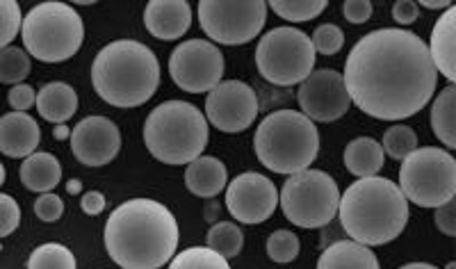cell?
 <instances>
[{
    "label": "cell",
    "mask_w": 456,
    "mask_h": 269,
    "mask_svg": "<svg viewBox=\"0 0 456 269\" xmlns=\"http://www.w3.org/2000/svg\"><path fill=\"white\" fill-rule=\"evenodd\" d=\"M342 80L361 112L381 121H402L429 103L438 71L415 32L381 28L354 44Z\"/></svg>",
    "instance_id": "obj_1"
},
{
    "label": "cell",
    "mask_w": 456,
    "mask_h": 269,
    "mask_svg": "<svg viewBox=\"0 0 456 269\" xmlns=\"http://www.w3.org/2000/svg\"><path fill=\"white\" fill-rule=\"evenodd\" d=\"M105 249L121 269H160L176 256L178 222L153 199H130L105 222Z\"/></svg>",
    "instance_id": "obj_2"
},
{
    "label": "cell",
    "mask_w": 456,
    "mask_h": 269,
    "mask_svg": "<svg viewBox=\"0 0 456 269\" xmlns=\"http://www.w3.org/2000/svg\"><path fill=\"white\" fill-rule=\"evenodd\" d=\"M409 201L397 183L381 176L358 178L340 194L338 217L345 233L365 247H381L402 235L409 224Z\"/></svg>",
    "instance_id": "obj_3"
},
{
    "label": "cell",
    "mask_w": 456,
    "mask_h": 269,
    "mask_svg": "<svg viewBox=\"0 0 456 269\" xmlns=\"http://www.w3.org/2000/svg\"><path fill=\"white\" fill-rule=\"evenodd\" d=\"M92 85L114 108H140L160 85L156 53L135 39H117L101 48L92 64Z\"/></svg>",
    "instance_id": "obj_4"
},
{
    "label": "cell",
    "mask_w": 456,
    "mask_h": 269,
    "mask_svg": "<svg viewBox=\"0 0 456 269\" xmlns=\"http://www.w3.org/2000/svg\"><path fill=\"white\" fill-rule=\"evenodd\" d=\"M256 158L274 174H299L311 169L320 153V133L308 117L297 110H276L256 128Z\"/></svg>",
    "instance_id": "obj_5"
},
{
    "label": "cell",
    "mask_w": 456,
    "mask_h": 269,
    "mask_svg": "<svg viewBox=\"0 0 456 269\" xmlns=\"http://www.w3.org/2000/svg\"><path fill=\"white\" fill-rule=\"evenodd\" d=\"M144 144L162 165H190L208 146L206 114L185 101H165L146 117Z\"/></svg>",
    "instance_id": "obj_6"
},
{
    "label": "cell",
    "mask_w": 456,
    "mask_h": 269,
    "mask_svg": "<svg viewBox=\"0 0 456 269\" xmlns=\"http://www.w3.org/2000/svg\"><path fill=\"white\" fill-rule=\"evenodd\" d=\"M23 51L39 62H67L85 39L83 19L67 3H42L21 23Z\"/></svg>",
    "instance_id": "obj_7"
},
{
    "label": "cell",
    "mask_w": 456,
    "mask_h": 269,
    "mask_svg": "<svg viewBox=\"0 0 456 269\" xmlns=\"http://www.w3.org/2000/svg\"><path fill=\"white\" fill-rule=\"evenodd\" d=\"M399 190L406 201L420 208H438L456 194V160L450 151L422 146L399 167Z\"/></svg>",
    "instance_id": "obj_8"
},
{
    "label": "cell",
    "mask_w": 456,
    "mask_h": 269,
    "mask_svg": "<svg viewBox=\"0 0 456 269\" xmlns=\"http://www.w3.org/2000/svg\"><path fill=\"white\" fill-rule=\"evenodd\" d=\"M315 48L311 37L292 26L274 28L256 48V67L267 83L276 87L301 85L315 67Z\"/></svg>",
    "instance_id": "obj_9"
},
{
    "label": "cell",
    "mask_w": 456,
    "mask_h": 269,
    "mask_svg": "<svg viewBox=\"0 0 456 269\" xmlns=\"http://www.w3.org/2000/svg\"><path fill=\"white\" fill-rule=\"evenodd\" d=\"M279 203L285 219L295 226L324 228L338 217L340 190L327 171L304 169L283 183Z\"/></svg>",
    "instance_id": "obj_10"
},
{
    "label": "cell",
    "mask_w": 456,
    "mask_h": 269,
    "mask_svg": "<svg viewBox=\"0 0 456 269\" xmlns=\"http://www.w3.org/2000/svg\"><path fill=\"white\" fill-rule=\"evenodd\" d=\"M267 21V3L263 0H201L199 23L213 42L224 46H242L260 35Z\"/></svg>",
    "instance_id": "obj_11"
},
{
    "label": "cell",
    "mask_w": 456,
    "mask_h": 269,
    "mask_svg": "<svg viewBox=\"0 0 456 269\" xmlns=\"http://www.w3.org/2000/svg\"><path fill=\"white\" fill-rule=\"evenodd\" d=\"M171 80L187 94L213 92L224 76V55L213 42L187 39L169 57Z\"/></svg>",
    "instance_id": "obj_12"
},
{
    "label": "cell",
    "mask_w": 456,
    "mask_h": 269,
    "mask_svg": "<svg viewBox=\"0 0 456 269\" xmlns=\"http://www.w3.org/2000/svg\"><path fill=\"white\" fill-rule=\"evenodd\" d=\"M256 89L242 80H222L206 99V121L222 133H242L258 117Z\"/></svg>",
    "instance_id": "obj_13"
},
{
    "label": "cell",
    "mask_w": 456,
    "mask_h": 269,
    "mask_svg": "<svg viewBox=\"0 0 456 269\" xmlns=\"http://www.w3.org/2000/svg\"><path fill=\"white\" fill-rule=\"evenodd\" d=\"M297 101L301 105V114L315 124H331L340 117L347 114L352 108V99H349L342 73L331 71V69H320L313 71L304 83H301L299 92H297Z\"/></svg>",
    "instance_id": "obj_14"
},
{
    "label": "cell",
    "mask_w": 456,
    "mask_h": 269,
    "mask_svg": "<svg viewBox=\"0 0 456 269\" xmlns=\"http://www.w3.org/2000/svg\"><path fill=\"white\" fill-rule=\"evenodd\" d=\"M279 206V190L274 181L256 171H244L226 185V208L240 224H263Z\"/></svg>",
    "instance_id": "obj_15"
},
{
    "label": "cell",
    "mask_w": 456,
    "mask_h": 269,
    "mask_svg": "<svg viewBox=\"0 0 456 269\" xmlns=\"http://www.w3.org/2000/svg\"><path fill=\"white\" fill-rule=\"evenodd\" d=\"M71 153L85 167H103L117 158L121 149V133L108 117H85L71 130Z\"/></svg>",
    "instance_id": "obj_16"
},
{
    "label": "cell",
    "mask_w": 456,
    "mask_h": 269,
    "mask_svg": "<svg viewBox=\"0 0 456 269\" xmlns=\"http://www.w3.org/2000/svg\"><path fill=\"white\" fill-rule=\"evenodd\" d=\"M144 26L162 42L181 39L192 26V7L185 0H151L144 10Z\"/></svg>",
    "instance_id": "obj_17"
},
{
    "label": "cell",
    "mask_w": 456,
    "mask_h": 269,
    "mask_svg": "<svg viewBox=\"0 0 456 269\" xmlns=\"http://www.w3.org/2000/svg\"><path fill=\"white\" fill-rule=\"evenodd\" d=\"M42 142V128L28 112H10L0 117V153L7 158L32 156Z\"/></svg>",
    "instance_id": "obj_18"
},
{
    "label": "cell",
    "mask_w": 456,
    "mask_h": 269,
    "mask_svg": "<svg viewBox=\"0 0 456 269\" xmlns=\"http://www.w3.org/2000/svg\"><path fill=\"white\" fill-rule=\"evenodd\" d=\"M454 35H456V7H447L445 14L438 19L434 26L429 42V55L436 71L441 73L447 83L454 85L456 78V51H454Z\"/></svg>",
    "instance_id": "obj_19"
},
{
    "label": "cell",
    "mask_w": 456,
    "mask_h": 269,
    "mask_svg": "<svg viewBox=\"0 0 456 269\" xmlns=\"http://www.w3.org/2000/svg\"><path fill=\"white\" fill-rule=\"evenodd\" d=\"M228 185V171L222 160L213 156H199L187 165L185 187L199 199H213Z\"/></svg>",
    "instance_id": "obj_20"
},
{
    "label": "cell",
    "mask_w": 456,
    "mask_h": 269,
    "mask_svg": "<svg viewBox=\"0 0 456 269\" xmlns=\"http://www.w3.org/2000/svg\"><path fill=\"white\" fill-rule=\"evenodd\" d=\"M37 112L51 124H67L78 112V94L67 83H48L37 92Z\"/></svg>",
    "instance_id": "obj_21"
},
{
    "label": "cell",
    "mask_w": 456,
    "mask_h": 269,
    "mask_svg": "<svg viewBox=\"0 0 456 269\" xmlns=\"http://www.w3.org/2000/svg\"><path fill=\"white\" fill-rule=\"evenodd\" d=\"M317 269H379V260L365 244L340 240L322 251Z\"/></svg>",
    "instance_id": "obj_22"
},
{
    "label": "cell",
    "mask_w": 456,
    "mask_h": 269,
    "mask_svg": "<svg viewBox=\"0 0 456 269\" xmlns=\"http://www.w3.org/2000/svg\"><path fill=\"white\" fill-rule=\"evenodd\" d=\"M62 181V165L53 153H32L23 160L21 165V183L30 192H39L46 194L57 187V183Z\"/></svg>",
    "instance_id": "obj_23"
},
{
    "label": "cell",
    "mask_w": 456,
    "mask_h": 269,
    "mask_svg": "<svg viewBox=\"0 0 456 269\" xmlns=\"http://www.w3.org/2000/svg\"><path fill=\"white\" fill-rule=\"evenodd\" d=\"M342 158H345V167L349 174H354L356 178L379 176V171L384 169L386 162L384 149L372 137H356L349 142Z\"/></svg>",
    "instance_id": "obj_24"
},
{
    "label": "cell",
    "mask_w": 456,
    "mask_h": 269,
    "mask_svg": "<svg viewBox=\"0 0 456 269\" xmlns=\"http://www.w3.org/2000/svg\"><path fill=\"white\" fill-rule=\"evenodd\" d=\"M456 87L447 85L438 96H436L434 105H431V130L438 137V142L447 146V149H456Z\"/></svg>",
    "instance_id": "obj_25"
},
{
    "label": "cell",
    "mask_w": 456,
    "mask_h": 269,
    "mask_svg": "<svg viewBox=\"0 0 456 269\" xmlns=\"http://www.w3.org/2000/svg\"><path fill=\"white\" fill-rule=\"evenodd\" d=\"M208 249L217 251L222 258H235L244 247V233L242 228L233 222H219L215 224L206 235Z\"/></svg>",
    "instance_id": "obj_26"
},
{
    "label": "cell",
    "mask_w": 456,
    "mask_h": 269,
    "mask_svg": "<svg viewBox=\"0 0 456 269\" xmlns=\"http://www.w3.org/2000/svg\"><path fill=\"white\" fill-rule=\"evenodd\" d=\"M28 269H78V260L64 244L48 242L32 251L28 258Z\"/></svg>",
    "instance_id": "obj_27"
},
{
    "label": "cell",
    "mask_w": 456,
    "mask_h": 269,
    "mask_svg": "<svg viewBox=\"0 0 456 269\" xmlns=\"http://www.w3.org/2000/svg\"><path fill=\"white\" fill-rule=\"evenodd\" d=\"M267 7L274 10V14L285 21L304 23L313 21L327 10V0H272Z\"/></svg>",
    "instance_id": "obj_28"
},
{
    "label": "cell",
    "mask_w": 456,
    "mask_h": 269,
    "mask_svg": "<svg viewBox=\"0 0 456 269\" xmlns=\"http://www.w3.org/2000/svg\"><path fill=\"white\" fill-rule=\"evenodd\" d=\"M169 269H231V265L213 249L190 247L169 260Z\"/></svg>",
    "instance_id": "obj_29"
},
{
    "label": "cell",
    "mask_w": 456,
    "mask_h": 269,
    "mask_svg": "<svg viewBox=\"0 0 456 269\" xmlns=\"http://www.w3.org/2000/svg\"><path fill=\"white\" fill-rule=\"evenodd\" d=\"M379 144H381L386 156L402 162L406 156H411L418 149V134H415V130L411 126L395 124L386 130L384 142H379Z\"/></svg>",
    "instance_id": "obj_30"
},
{
    "label": "cell",
    "mask_w": 456,
    "mask_h": 269,
    "mask_svg": "<svg viewBox=\"0 0 456 269\" xmlns=\"http://www.w3.org/2000/svg\"><path fill=\"white\" fill-rule=\"evenodd\" d=\"M30 76V57L23 48L7 46L0 51V83L21 85Z\"/></svg>",
    "instance_id": "obj_31"
},
{
    "label": "cell",
    "mask_w": 456,
    "mask_h": 269,
    "mask_svg": "<svg viewBox=\"0 0 456 269\" xmlns=\"http://www.w3.org/2000/svg\"><path fill=\"white\" fill-rule=\"evenodd\" d=\"M299 249H301V242L299 238H297L292 231H276V233H272L270 238H267V256H270L274 263H292V260L299 256Z\"/></svg>",
    "instance_id": "obj_32"
},
{
    "label": "cell",
    "mask_w": 456,
    "mask_h": 269,
    "mask_svg": "<svg viewBox=\"0 0 456 269\" xmlns=\"http://www.w3.org/2000/svg\"><path fill=\"white\" fill-rule=\"evenodd\" d=\"M21 7L14 0H0V51L10 46L21 32Z\"/></svg>",
    "instance_id": "obj_33"
},
{
    "label": "cell",
    "mask_w": 456,
    "mask_h": 269,
    "mask_svg": "<svg viewBox=\"0 0 456 269\" xmlns=\"http://www.w3.org/2000/svg\"><path fill=\"white\" fill-rule=\"evenodd\" d=\"M311 44L315 48V53H322V55H336L338 51H342L345 46V32L340 30L333 23H324V26L315 28L311 37Z\"/></svg>",
    "instance_id": "obj_34"
},
{
    "label": "cell",
    "mask_w": 456,
    "mask_h": 269,
    "mask_svg": "<svg viewBox=\"0 0 456 269\" xmlns=\"http://www.w3.org/2000/svg\"><path fill=\"white\" fill-rule=\"evenodd\" d=\"M21 224V208L14 201V197L0 192V238H7Z\"/></svg>",
    "instance_id": "obj_35"
},
{
    "label": "cell",
    "mask_w": 456,
    "mask_h": 269,
    "mask_svg": "<svg viewBox=\"0 0 456 269\" xmlns=\"http://www.w3.org/2000/svg\"><path fill=\"white\" fill-rule=\"evenodd\" d=\"M35 215L46 224L57 222L64 215V201L53 192H46L35 201Z\"/></svg>",
    "instance_id": "obj_36"
},
{
    "label": "cell",
    "mask_w": 456,
    "mask_h": 269,
    "mask_svg": "<svg viewBox=\"0 0 456 269\" xmlns=\"http://www.w3.org/2000/svg\"><path fill=\"white\" fill-rule=\"evenodd\" d=\"M7 103H10L14 112H26V110H30L37 103V92L26 83L14 85L10 94H7Z\"/></svg>",
    "instance_id": "obj_37"
},
{
    "label": "cell",
    "mask_w": 456,
    "mask_h": 269,
    "mask_svg": "<svg viewBox=\"0 0 456 269\" xmlns=\"http://www.w3.org/2000/svg\"><path fill=\"white\" fill-rule=\"evenodd\" d=\"M342 16L354 26L368 23L372 19V3L370 0H347L342 5Z\"/></svg>",
    "instance_id": "obj_38"
},
{
    "label": "cell",
    "mask_w": 456,
    "mask_h": 269,
    "mask_svg": "<svg viewBox=\"0 0 456 269\" xmlns=\"http://www.w3.org/2000/svg\"><path fill=\"white\" fill-rule=\"evenodd\" d=\"M436 226L441 231L443 235L447 238H454L456 235V206H454V199H450L447 203L436 208Z\"/></svg>",
    "instance_id": "obj_39"
},
{
    "label": "cell",
    "mask_w": 456,
    "mask_h": 269,
    "mask_svg": "<svg viewBox=\"0 0 456 269\" xmlns=\"http://www.w3.org/2000/svg\"><path fill=\"white\" fill-rule=\"evenodd\" d=\"M418 16H420V7L413 0H399L393 5V19L399 26H411L418 21Z\"/></svg>",
    "instance_id": "obj_40"
},
{
    "label": "cell",
    "mask_w": 456,
    "mask_h": 269,
    "mask_svg": "<svg viewBox=\"0 0 456 269\" xmlns=\"http://www.w3.org/2000/svg\"><path fill=\"white\" fill-rule=\"evenodd\" d=\"M80 208H83V213L89 215V217H96L105 210V197L101 194L99 190H89L85 192L83 199H80Z\"/></svg>",
    "instance_id": "obj_41"
},
{
    "label": "cell",
    "mask_w": 456,
    "mask_h": 269,
    "mask_svg": "<svg viewBox=\"0 0 456 269\" xmlns=\"http://www.w3.org/2000/svg\"><path fill=\"white\" fill-rule=\"evenodd\" d=\"M420 7H427V10H447V7H452V3H447V0H422Z\"/></svg>",
    "instance_id": "obj_42"
},
{
    "label": "cell",
    "mask_w": 456,
    "mask_h": 269,
    "mask_svg": "<svg viewBox=\"0 0 456 269\" xmlns=\"http://www.w3.org/2000/svg\"><path fill=\"white\" fill-rule=\"evenodd\" d=\"M53 137H55V140H69V137H71V128H69L67 124H57L55 128H53Z\"/></svg>",
    "instance_id": "obj_43"
},
{
    "label": "cell",
    "mask_w": 456,
    "mask_h": 269,
    "mask_svg": "<svg viewBox=\"0 0 456 269\" xmlns=\"http://www.w3.org/2000/svg\"><path fill=\"white\" fill-rule=\"evenodd\" d=\"M67 192H69V194H80V192H83V183H80V181H69L67 183Z\"/></svg>",
    "instance_id": "obj_44"
},
{
    "label": "cell",
    "mask_w": 456,
    "mask_h": 269,
    "mask_svg": "<svg viewBox=\"0 0 456 269\" xmlns=\"http://www.w3.org/2000/svg\"><path fill=\"white\" fill-rule=\"evenodd\" d=\"M399 269H438V267H434V265H429V263H409Z\"/></svg>",
    "instance_id": "obj_45"
},
{
    "label": "cell",
    "mask_w": 456,
    "mask_h": 269,
    "mask_svg": "<svg viewBox=\"0 0 456 269\" xmlns=\"http://www.w3.org/2000/svg\"><path fill=\"white\" fill-rule=\"evenodd\" d=\"M5 176H7V171L5 167H3V162H0V187H3V183H5Z\"/></svg>",
    "instance_id": "obj_46"
},
{
    "label": "cell",
    "mask_w": 456,
    "mask_h": 269,
    "mask_svg": "<svg viewBox=\"0 0 456 269\" xmlns=\"http://www.w3.org/2000/svg\"><path fill=\"white\" fill-rule=\"evenodd\" d=\"M445 269H456V263H447Z\"/></svg>",
    "instance_id": "obj_47"
}]
</instances>
